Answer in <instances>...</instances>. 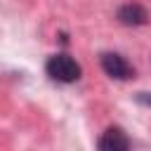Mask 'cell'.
<instances>
[{
    "instance_id": "obj_1",
    "label": "cell",
    "mask_w": 151,
    "mask_h": 151,
    "mask_svg": "<svg viewBox=\"0 0 151 151\" xmlns=\"http://www.w3.org/2000/svg\"><path fill=\"white\" fill-rule=\"evenodd\" d=\"M45 71H47V76H50L52 80H57V83H76V80L80 78V73H83L80 64H78L73 57H68L66 52L52 54V57L47 59V64H45Z\"/></svg>"
},
{
    "instance_id": "obj_2",
    "label": "cell",
    "mask_w": 151,
    "mask_h": 151,
    "mask_svg": "<svg viewBox=\"0 0 151 151\" xmlns=\"http://www.w3.org/2000/svg\"><path fill=\"white\" fill-rule=\"evenodd\" d=\"M99 61H101L104 73L111 76V78H116V80H130L134 76V68L125 61V57H120L116 52H104L99 57Z\"/></svg>"
},
{
    "instance_id": "obj_3",
    "label": "cell",
    "mask_w": 151,
    "mask_h": 151,
    "mask_svg": "<svg viewBox=\"0 0 151 151\" xmlns=\"http://www.w3.org/2000/svg\"><path fill=\"white\" fill-rule=\"evenodd\" d=\"M116 17H118V21L123 26H144L149 21V12L139 2H125V5H120L118 12H116Z\"/></svg>"
},
{
    "instance_id": "obj_4",
    "label": "cell",
    "mask_w": 151,
    "mask_h": 151,
    "mask_svg": "<svg viewBox=\"0 0 151 151\" xmlns=\"http://www.w3.org/2000/svg\"><path fill=\"white\" fill-rule=\"evenodd\" d=\"M130 139H127V134L120 130V127H109L99 139H97V146L101 149V151H125V149H130Z\"/></svg>"
},
{
    "instance_id": "obj_5",
    "label": "cell",
    "mask_w": 151,
    "mask_h": 151,
    "mask_svg": "<svg viewBox=\"0 0 151 151\" xmlns=\"http://www.w3.org/2000/svg\"><path fill=\"white\" fill-rule=\"evenodd\" d=\"M137 101L144 106H151V92H137Z\"/></svg>"
}]
</instances>
